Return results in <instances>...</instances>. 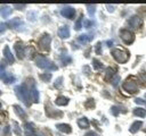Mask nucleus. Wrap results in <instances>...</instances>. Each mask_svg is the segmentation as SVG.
<instances>
[{"label":"nucleus","mask_w":146,"mask_h":136,"mask_svg":"<svg viewBox=\"0 0 146 136\" xmlns=\"http://www.w3.org/2000/svg\"><path fill=\"white\" fill-rule=\"evenodd\" d=\"M46 113L48 117L50 118H60L63 116V112L62 111H58V110H55L52 109L51 107H46Z\"/></svg>","instance_id":"nucleus-10"},{"label":"nucleus","mask_w":146,"mask_h":136,"mask_svg":"<svg viewBox=\"0 0 146 136\" xmlns=\"http://www.w3.org/2000/svg\"><path fill=\"white\" fill-rule=\"evenodd\" d=\"M92 67H94V69L99 70V69L103 68V63H102L100 61H98L97 59H94V60H92Z\"/></svg>","instance_id":"nucleus-27"},{"label":"nucleus","mask_w":146,"mask_h":136,"mask_svg":"<svg viewBox=\"0 0 146 136\" xmlns=\"http://www.w3.org/2000/svg\"><path fill=\"white\" fill-rule=\"evenodd\" d=\"M62 84H63V77H58V78L56 79V82H55V87L59 88V87L62 86Z\"/></svg>","instance_id":"nucleus-35"},{"label":"nucleus","mask_w":146,"mask_h":136,"mask_svg":"<svg viewBox=\"0 0 146 136\" xmlns=\"http://www.w3.org/2000/svg\"><path fill=\"white\" fill-rule=\"evenodd\" d=\"M113 42L112 41H107V44H108V46H111V44H112Z\"/></svg>","instance_id":"nucleus-45"},{"label":"nucleus","mask_w":146,"mask_h":136,"mask_svg":"<svg viewBox=\"0 0 146 136\" xmlns=\"http://www.w3.org/2000/svg\"><path fill=\"white\" fill-rule=\"evenodd\" d=\"M112 56H113V58H114L119 63H124V62H127L128 59H129L128 52H125L124 50H121V49H113V50H112Z\"/></svg>","instance_id":"nucleus-3"},{"label":"nucleus","mask_w":146,"mask_h":136,"mask_svg":"<svg viewBox=\"0 0 146 136\" xmlns=\"http://www.w3.org/2000/svg\"><path fill=\"white\" fill-rule=\"evenodd\" d=\"M141 126H143V122H141V121H135V122L130 126L129 130H130V133L135 134V133H137V131L139 130V128H140Z\"/></svg>","instance_id":"nucleus-20"},{"label":"nucleus","mask_w":146,"mask_h":136,"mask_svg":"<svg viewBox=\"0 0 146 136\" xmlns=\"http://www.w3.org/2000/svg\"><path fill=\"white\" fill-rule=\"evenodd\" d=\"M120 36L125 44H131L135 41V34L127 28H123L120 31Z\"/></svg>","instance_id":"nucleus-4"},{"label":"nucleus","mask_w":146,"mask_h":136,"mask_svg":"<svg viewBox=\"0 0 146 136\" xmlns=\"http://www.w3.org/2000/svg\"><path fill=\"white\" fill-rule=\"evenodd\" d=\"M92 35H88V34H82V35H80V36H78V41L80 42V43H82V44H84V43H88L89 41H91L92 40Z\"/></svg>","instance_id":"nucleus-19"},{"label":"nucleus","mask_w":146,"mask_h":136,"mask_svg":"<svg viewBox=\"0 0 146 136\" xmlns=\"http://www.w3.org/2000/svg\"><path fill=\"white\" fill-rule=\"evenodd\" d=\"M35 63L41 69H46V70H57L58 69L57 66L51 60H49L47 57L41 56V54L35 57Z\"/></svg>","instance_id":"nucleus-1"},{"label":"nucleus","mask_w":146,"mask_h":136,"mask_svg":"<svg viewBox=\"0 0 146 136\" xmlns=\"http://www.w3.org/2000/svg\"><path fill=\"white\" fill-rule=\"evenodd\" d=\"M78 125H79L80 128L86 129V128L89 127V120H88L86 117H82V118H80V119L78 120Z\"/></svg>","instance_id":"nucleus-22"},{"label":"nucleus","mask_w":146,"mask_h":136,"mask_svg":"<svg viewBox=\"0 0 146 136\" xmlns=\"http://www.w3.org/2000/svg\"><path fill=\"white\" fill-rule=\"evenodd\" d=\"M141 24H143V20H141V18L138 17V16H132V17H130L129 20H128V25H129L131 28H135V29L138 28V27H140Z\"/></svg>","instance_id":"nucleus-8"},{"label":"nucleus","mask_w":146,"mask_h":136,"mask_svg":"<svg viewBox=\"0 0 146 136\" xmlns=\"http://www.w3.org/2000/svg\"><path fill=\"white\" fill-rule=\"evenodd\" d=\"M139 78H140V80H141L143 83H146V71L140 73V74H139Z\"/></svg>","instance_id":"nucleus-38"},{"label":"nucleus","mask_w":146,"mask_h":136,"mask_svg":"<svg viewBox=\"0 0 146 136\" xmlns=\"http://www.w3.org/2000/svg\"><path fill=\"white\" fill-rule=\"evenodd\" d=\"M26 7V5H17V3H15L14 5V8H17V9H23V8H25Z\"/></svg>","instance_id":"nucleus-42"},{"label":"nucleus","mask_w":146,"mask_h":136,"mask_svg":"<svg viewBox=\"0 0 146 136\" xmlns=\"http://www.w3.org/2000/svg\"><path fill=\"white\" fill-rule=\"evenodd\" d=\"M60 59H62V61H63V63L64 65H67V63H70L71 62V57L70 56H67V54H63L62 57H60Z\"/></svg>","instance_id":"nucleus-31"},{"label":"nucleus","mask_w":146,"mask_h":136,"mask_svg":"<svg viewBox=\"0 0 146 136\" xmlns=\"http://www.w3.org/2000/svg\"><path fill=\"white\" fill-rule=\"evenodd\" d=\"M133 114H135V116H137V117L143 118V117H145V116H146V110H145V109H143V108H136V109L133 110Z\"/></svg>","instance_id":"nucleus-24"},{"label":"nucleus","mask_w":146,"mask_h":136,"mask_svg":"<svg viewBox=\"0 0 146 136\" xmlns=\"http://www.w3.org/2000/svg\"><path fill=\"white\" fill-rule=\"evenodd\" d=\"M35 136H43V135H41V134H38V135H35Z\"/></svg>","instance_id":"nucleus-46"},{"label":"nucleus","mask_w":146,"mask_h":136,"mask_svg":"<svg viewBox=\"0 0 146 136\" xmlns=\"http://www.w3.org/2000/svg\"><path fill=\"white\" fill-rule=\"evenodd\" d=\"M0 94H1V91H0Z\"/></svg>","instance_id":"nucleus-49"},{"label":"nucleus","mask_w":146,"mask_h":136,"mask_svg":"<svg viewBox=\"0 0 146 136\" xmlns=\"http://www.w3.org/2000/svg\"><path fill=\"white\" fill-rule=\"evenodd\" d=\"M0 108H1V103H0Z\"/></svg>","instance_id":"nucleus-47"},{"label":"nucleus","mask_w":146,"mask_h":136,"mask_svg":"<svg viewBox=\"0 0 146 136\" xmlns=\"http://www.w3.org/2000/svg\"><path fill=\"white\" fill-rule=\"evenodd\" d=\"M84 136H99L97 133H95V131H88Z\"/></svg>","instance_id":"nucleus-43"},{"label":"nucleus","mask_w":146,"mask_h":136,"mask_svg":"<svg viewBox=\"0 0 146 136\" xmlns=\"http://www.w3.org/2000/svg\"><path fill=\"white\" fill-rule=\"evenodd\" d=\"M86 7H87V9H88L89 16H90V17H94V15H95V12H96V6H95V5H87Z\"/></svg>","instance_id":"nucleus-26"},{"label":"nucleus","mask_w":146,"mask_h":136,"mask_svg":"<svg viewBox=\"0 0 146 136\" xmlns=\"http://www.w3.org/2000/svg\"><path fill=\"white\" fill-rule=\"evenodd\" d=\"M6 28H7V25L5 23H0V34L3 33L6 31Z\"/></svg>","instance_id":"nucleus-41"},{"label":"nucleus","mask_w":146,"mask_h":136,"mask_svg":"<svg viewBox=\"0 0 146 136\" xmlns=\"http://www.w3.org/2000/svg\"><path fill=\"white\" fill-rule=\"evenodd\" d=\"M106 8H107V10L108 11H114V6H111V5H106Z\"/></svg>","instance_id":"nucleus-44"},{"label":"nucleus","mask_w":146,"mask_h":136,"mask_svg":"<svg viewBox=\"0 0 146 136\" xmlns=\"http://www.w3.org/2000/svg\"><path fill=\"white\" fill-rule=\"evenodd\" d=\"M58 36L60 39H68L70 37V28L68 26H62L58 29Z\"/></svg>","instance_id":"nucleus-14"},{"label":"nucleus","mask_w":146,"mask_h":136,"mask_svg":"<svg viewBox=\"0 0 146 136\" xmlns=\"http://www.w3.org/2000/svg\"><path fill=\"white\" fill-rule=\"evenodd\" d=\"M50 42H51V37L48 34H44L43 36H41V39L39 40V46L43 50V51H49L50 50Z\"/></svg>","instance_id":"nucleus-6"},{"label":"nucleus","mask_w":146,"mask_h":136,"mask_svg":"<svg viewBox=\"0 0 146 136\" xmlns=\"http://www.w3.org/2000/svg\"><path fill=\"white\" fill-rule=\"evenodd\" d=\"M29 90H30V97L33 100L34 103H38L39 102V92H38L36 87H35V85L33 84Z\"/></svg>","instance_id":"nucleus-13"},{"label":"nucleus","mask_w":146,"mask_h":136,"mask_svg":"<svg viewBox=\"0 0 146 136\" xmlns=\"http://www.w3.org/2000/svg\"><path fill=\"white\" fill-rule=\"evenodd\" d=\"M40 78H41L43 82H49V80L51 79V74H50V73L41 74V75H40Z\"/></svg>","instance_id":"nucleus-29"},{"label":"nucleus","mask_w":146,"mask_h":136,"mask_svg":"<svg viewBox=\"0 0 146 136\" xmlns=\"http://www.w3.org/2000/svg\"><path fill=\"white\" fill-rule=\"evenodd\" d=\"M60 14H62V16H64V17H66V18H68V19H72V18H74V16H75V9H74L73 7L66 6V7H64V8L62 9Z\"/></svg>","instance_id":"nucleus-7"},{"label":"nucleus","mask_w":146,"mask_h":136,"mask_svg":"<svg viewBox=\"0 0 146 136\" xmlns=\"http://www.w3.org/2000/svg\"><path fill=\"white\" fill-rule=\"evenodd\" d=\"M92 25H94V22H92V20H90V19H84V22H83V26H84V27L89 28V27H91Z\"/></svg>","instance_id":"nucleus-33"},{"label":"nucleus","mask_w":146,"mask_h":136,"mask_svg":"<svg viewBox=\"0 0 146 136\" xmlns=\"http://www.w3.org/2000/svg\"><path fill=\"white\" fill-rule=\"evenodd\" d=\"M13 129H14V133L16 134V135H21V128H19V125L16 122V121H13Z\"/></svg>","instance_id":"nucleus-30"},{"label":"nucleus","mask_w":146,"mask_h":136,"mask_svg":"<svg viewBox=\"0 0 146 136\" xmlns=\"http://www.w3.org/2000/svg\"><path fill=\"white\" fill-rule=\"evenodd\" d=\"M14 49L16 51V54L19 59H23L24 56H25V46L23 45L22 42H16L15 45H14Z\"/></svg>","instance_id":"nucleus-9"},{"label":"nucleus","mask_w":146,"mask_h":136,"mask_svg":"<svg viewBox=\"0 0 146 136\" xmlns=\"http://www.w3.org/2000/svg\"><path fill=\"white\" fill-rule=\"evenodd\" d=\"M24 134H25V136H35V134H34V125L32 122H26L24 125Z\"/></svg>","instance_id":"nucleus-12"},{"label":"nucleus","mask_w":146,"mask_h":136,"mask_svg":"<svg viewBox=\"0 0 146 136\" xmlns=\"http://www.w3.org/2000/svg\"><path fill=\"white\" fill-rule=\"evenodd\" d=\"M119 80H120V77H119L117 75H115V76H114V78H112V84H113L114 86H116Z\"/></svg>","instance_id":"nucleus-40"},{"label":"nucleus","mask_w":146,"mask_h":136,"mask_svg":"<svg viewBox=\"0 0 146 136\" xmlns=\"http://www.w3.org/2000/svg\"><path fill=\"white\" fill-rule=\"evenodd\" d=\"M87 108H91V107H94L95 105V102H94V100L92 99H89L88 100V102H86V104H84Z\"/></svg>","instance_id":"nucleus-37"},{"label":"nucleus","mask_w":146,"mask_h":136,"mask_svg":"<svg viewBox=\"0 0 146 136\" xmlns=\"http://www.w3.org/2000/svg\"><path fill=\"white\" fill-rule=\"evenodd\" d=\"M135 103H137V104H141V105H145V107H146V101L143 100V99H139V97L135 99Z\"/></svg>","instance_id":"nucleus-36"},{"label":"nucleus","mask_w":146,"mask_h":136,"mask_svg":"<svg viewBox=\"0 0 146 136\" xmlns=\"http://www.w3.org/2000/svg\"><path fill=\"white\" fill-rule=\"evenodd\" d=\"M82 18H83V16L81 15L80 17H79V19L75 22V25H74V28L76 29V31H79V29H81V27H82Z\"/></svg>","instance_id":"nucleus-28"},{"label":"nucleus","mask_w":146,"mask_h":136,"mask_svg":"<svg viewBox=\"0 0 146 136\" xmlns=\"http://www.w3.org/2000/svg\"><path fill=\"white\" fill-rule=\"evenodd\" d=\"M55 102L57 105H66L68 103V99L66 96H58Z\"/></svg>","instance_id":"nucleus-23"},{"label":"nucleus","mask_w":146,"mask_h":136,"mask_svg":"<svg viewBox=\"0 0 146 136\" xmlns=\"http://www.w3.org/2000/svg\"><path fill=\"white\" fill-rule=\"evenodd\" d=\"M3 135H5V136H9V135H10V127H9V126H6V127L3 128Z\"/></svg>","instance_id":"nucleus-39"},{"label":"nucleus","mask_w":146,"mask_h":136,"mask_svg":"<svg viewBox=\"0 0 146 136\" xmlns=\"http://www.w3.org/2000/svg\"><path fill=\"white\" fill-rule=\"evenodd\" d=\"M145 96H146V93H145Z\"/></svg>","instance_id":"nucleus-48"},{"label":"nucleus","mask_w":146,"mask_h":136,"mask_svg":"<svg viewBox=\"0 0 146 136\" xmlns=\"http://www.w3.org/2000/svg\"><path fill=\"white\" fill-rule=\"evenodd\" d=\"M56 127H57V129L59 131H62L64 134H70L72 131V128H71V126L68 124H58Z\"/></svg>","instance_id":"nucleus-16"},{"label":"nucleus","mask_w":146,"mask_h":136,"mask_svg":"<svg viewBox=\"0 0 146 136\" xmlns=\"http://www.w3.org/2000/svg\"><path fill=\"white\" fill-rule=\"evenodd\" d=\"M11 14V8L9 6H2L0 8V15L3 17V18H7L9 17V15Z\"/></svg>","instance_id":"nucleus-17"},{"label":"nucleus","mask_w":146,"mask_h":136,"mask_svg":"<svg viewBox=\"0 0 146 136\" xmlns=\"http://www.w3.org/2000/svg\"><path fill=\"white\" fill-rule=\"evenodd\" d=\"M6 25H7V26H9L10 28H17V27H19L21 25H23V22H22V19H21V18L16 17V18H13L11 20H9Z\"/></svg>","instance_id":"nucleus-15"},{"label":"nucleus","mask_w":146,"mask_h":136,"mask_svg":"<svg viewBox=\"0 0 146 136\" xmlns=\"http://www.w3.org/2000/svg\"><path fill=\"white\" fill-rule=\"evenodd\" d=\"M3 56H5L6 60H7L9 63H14V62H15L14 54L11 53V51H10V49H9V46H8V45H6V46H5V49H3Z\"/></svg>","instance_id":"nucleus-11"},{"label":"nucleus","mask_w":146,"mask_h":136,"mask_svg":"<svg viewBox=\"0 0 146 136\" xmlns=\"http://www.w3.org/2000/svg\"><path fill=\"white\" fill-rule=\"evenodd\" d=\"M122 87L125 92L130 93V94H133L136 92H138V85L135 80H131V79H127L125 82H123L122 84Z\"/></svg>","instance_id":"nucleus-5"},{"label":"nucleus","mask_w":146,"mask_h":136,"mask_svg":"<svg viewBox=\"0 0 146 136\" xmlns=\"http://www.w3.org/2000/svg\"><path fill=\"white\" fill-rule=\"evenodd\" d=\"M115 76V70L113 68H107L106 69V74H105V78L106 79H112V77Z\"/></svg>","instance_id":"nucleus-25"},{"label":"nucleus","mask_w":146,"mask_h":136,"mask_svg":"<svg viewBox=\"0 0 146 136\" xmlns=\"http://www.w3.org/2000/svg\"><path fill=\"white\" fill-rule=\"evenodd\" d=\"M2 79H3V82H5L6 84H10V83H14L16 78H15V76H14L13 74H10V73H6L5 76L2 77Z\"/></svg>","instance_id":"nucleus-21"},{"label":"nucleus","mask_w":146,"mask_h":136,"mask_svg":"<svg viewBox=\"0 0 146 136\" xmlns=\"http://www.w3.org/2000/svg\"><path fill=\"white\" fill-rule=\"evenodd\" d=\"M13 108H14L15 113H16L18 117H21V118H23V119H25V118H26V113H25V111H24L19 105L15 104V105H13Z\"/></svg>","instance_id":"nucleus-18"},{"label":"nucleus","mask_w":146,"mask_h":136,"mask_svg":"<svg viewBox=\"0 0 146 136\" xmlns=\"http://www.w3.org/2000/svg\"><path fill=\"white\" fill-rule=\"evenodd\" d=\"M111 112H112V114H113V116H117V114L121 112V110H120V108H119V107H112Z\"/></svg>","instance_id":"nucleus-32"},{"label":"nucleus","mask_w":146,"mask_h":136,"mask_svg":"<svg viewBox=\"0 0 146 136\" xmlns=\"http://www.w3.org/2000/svg\"><path fill=\"white\" fill-rule=\"evenodd\" d=\"M95 52H96V54H100V53H102V43H100V42H98V43L96 44V46H95Z\"/></svg>","instance_id":"nucleus-34"},{"label":"nucleus","mask_w":146,"mask_h":136,"mask_svg":"<svg viewBox=\"0 0 146 136\" xmlns=\"http://www.w3.org/2000/svg\"><path fill=\"white\" fill-rule=\"evenodd\" d=\"M15 93L17 95V97L25 104V105H30V90L23 84V85H18L15 87Z\"/></svg>","instance_id":"nucleus-2"}]
</instances>
